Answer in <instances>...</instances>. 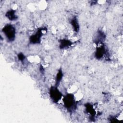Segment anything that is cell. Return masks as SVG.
I'll return each mask as SVG.
<instances>
[{
  "label": "cell",
  "mask_w": 123,
  "mask_h": 123,
  "mask_svg": "<svg viewBox=\"0 0 123 123\" xmlns=\"http://www.w3.org/2000/svg\"><path fill=\"white\" fill-rule=\"evenodd\" d=\"M2 31L9 41H12L14 40L15 37L16 30L15 27L12 25H6L3 28Z\"/></svg>",
  "instance_id": "6da1fadb"
},
{
  "label": "cell",
  "mask_w": 123,
  "mask_h": 123,
  "mask_svg": "<svg viewBox=\"0 0 123 123\" xmlns=\"http://www.w3.org/2000/svg\"><path fill=\"white\" fill-rule=\"evenodd\" d=\"M49 96L54 103H57L62 98V93L57 88V86H51L49 89Z\"/></svg>",
  "instance_id": "7a4b0ae2"
},
{
  "label": "cell",
  "mask_w": 123,
  "mask_h": 123,
  "mask_svg": "<svg viewBox=\"0 0 123 123\" xmlns=\"http://www.w3.org/2000/svg\"><path fill=\"white\" fill-rule=\"evenodd\" d=\"M65 107L68 110H73L75 105V101L74 96L72 94H67L63 98Z\"/></svg>",
  "instance_id": "3957f363"
},
{
  "label": "cell",
  "mask_w": 123,
  "mask_h": 123,
  "mask_svg": "<svg viewBox=\"0 0 123 123\" xmlns=\"http://www.w3.org/2000/svg\"><path fill=\"white\" fill-rule=\"evenodd\" d=\"M43 31H45L43 28H39L34 35L30 37V42L33 44L38 43L41 41V37L43 34Z\"/></svg>",
  "instance_id": "277c9868"
},
{
  "label": "cell",
  "mask_w": 123,
  "mask_h": 123,
  "mask_svg": "<svg viewBox=\"0 0 123 123\" xmlns=\"http://www.w3.org/2000/svg\"><path fill=\"white\" fill-rule=\"evenodd\" d=\"M105 52L106 49L104 47H103V46H100L97 49L95 53V56L98 59H100L104 56Z\"/></svg>",
  "instance_id": "5b68a950"
},
{
  "label": "cell",
  "mask_w": 123,
  "mask_h": 123,
  "mask_svg": "<svg viewBox=\"0 0 123 123\" xmlns=\"http://www.w3.org/2000/svg\"><path fill=\"white\" fill-rule=\"evenodd\" d=\"M15 12L14 10H11L7 12L6 14V16L11 21L15 20L17 19V16L15 13Z\"/></svg>",
  "instance_id": "8992f818"
},
{
  "label": "cell",
  "mask_w": 123,
  "mask_h": 123,
  "mask_svg": "<svg viewBox=\"0 0 123 123\" xmlns=\"http://www.w3.org/2000/svg\"><path fill=\"white\" fill-rule=\"evenodd\" d=\"M71 24L73 26V28H74V31L76 32H77L79 30V26L76 17H74L72 19V21H71Z\"/></svg>",
  "instance_id": "52a82bcc"
},
{
  "label": "cell",
  "mask_w": 123,
  "mask_h": 123,
  "mask_svg": "<svg viewBox=\"0 0 123 123\" xmlns=\"http://www.w3.org/2000/svg\"><path fill=\"white\" fill-rule=\"evenodd\" d=\"M71 44L72 42L70 40L67 39H62L60 42V46L61 49H64L71 46Z\"/></svg>",
  "instance_id": "ba28073f"
},
{
  "label": "cell",
  "mask_w": 123,
  "mask_h": 123,
  "mask_svg": "<svg viewBox=\"0 0 123 123\" xmlns=\"http://www.w3.org/2000/svg\"><path fill=\"white\" fill-rule=\"evenodd\" d=\"M63 76V74L62 73V71L60 69L59 70L58 73L57 74L56 77V84H55V86H57L60 83L61 80L62 79Z\"/></svg>",
  "instance_id": "9c48e42d"
},
{
  "label": "cell",
  "mask_w": 123,
  "mask_h": 123,
  "mask_svg": "<svg viewBox=\"0 0 123 123\" xmlns=\"http://www.w3.org/2000/svg\"><path fill=\"white\" fill-rule=\"evenodd\" d=\"M18 57L19 60L20 61H24L25 58V55L23 54V53H19L18 55Z\"/></svg>",
  "instance_id": "30bf717a"
}]
</instances>
